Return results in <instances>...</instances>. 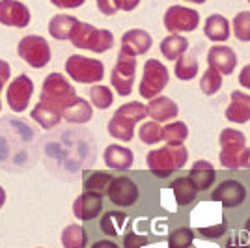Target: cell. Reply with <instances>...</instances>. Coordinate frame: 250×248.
Segmentation results:
<instances>
[{
  "label": "cell",
  "mask_w": 250,
  "mask_h": 248,
  "mask_svg": "<svg viewBox=\"0 0 250 248\" xmlns=\"http://www.w3.org/2000/svg\"><path fill=\"white\" fill-rule=\"evenodd\" d=\"M77 92L73 84L60 73H51L43 81L40 103L32 108V120H36L43 129H52L60 124L63 110L71 104Z\"/></svg>",
  "instance_id": "1"
},
{
  "label": "cell",
  "mask_w": 250,
  "mask_h": 248,
  "mask_svg": "<svg viewBox=\"0 0 250 248\" xmlns=\"http://www.w3.org/2000/svg\"><path fill=\"white\" fill-rule=\"evenodd\" d=\"M188 161V151L187 147L181 145H170L167 144L165 147H159V149H151L146 157L147 168L151 174H155L157 177L165 179L170 177L172 172H176L179 168L187 165Z\"/></svg>",
  "instance_id": "2"
},
{
  "label": "cell",
  "mask_w": 250,
  "mask_h": 248,
  "mask_svg": "<svg viewBox=\"0 0 250 248\" xmlns=\"http://www.w3.org/2000/svg\"><path fill=\"white\" fill-rule=\"evenodd\" d=\"M146 116V104L138 103V101L122 104L108 122V127H106L108 135L122 142H131L135 138V125Z\"/></svg>",
  "instance_id": "3"
},
{
  "label": "cell",
  "mask_w": 250,
  "mask_h": 248,
  "mask_svg": "<svg viewBox=\"0 0 250 248\" xmlns=\"http://www.w3.org/2000/svg\"><path fill=\"white\" fill-rule=\"evenodd\" d=\"M69 41L73 43L77 49H84V51L92 52H106L112 49L114 45V36L110 30L104 28H95L90 22L79 21L71 30Z\"/></svg>",
  "instance_id": "4"
},
{
  "label": "cell",
  "mask_w": 250,
  "mask_h": 248,
  "mask_svg": "<svg viewBox=\"0 0 250 248\" xmlns=\"http://www.w3.org/2000/svg\"><path fill=\"white\" fill-rule=\"evenodd\" d=\"M65 73L81 84H95L101 83L104 77V65L101 60L86 58L81 54H73L65 60Z\"/></svg>",
  "instance_id": "5"
},
{
  "label": "cell",
  "mask_w": 250,
  "mask_h": 248,
  "mask_svg": "<svg viewBox=\"0 0 250 248\" xmlns=\"http://www.w3.org/2000/svg\"><path fill=\"white\" fill-rule=\"evenodd\" d=\"M220 144V165L229 170H235L241 166V155L247 147V138L237 129H224L219 136Z\"/></svg>",
  "instance_id": "6"
},
{
  "label": "cell",
  "mask_w": 250,
  "mask_h": 248,
  "mask_svg": "<svg viewBox=\"0 0 250 248\" xmlns=\"http://www.w3.org/2000/svg\"><path fill=\"white\" fill-rule=\"evenodd\" d=\"M17 52L24 62L28 63L34 69H42L47 63L51 62V45L47 43L45 38L42 36H24L19 45H17Z\"/></svg>",
  "instance_id": "7"
},
{
  "label": "cell",
  "mask_w": 250,
  "mask_h": 248,
  "mask_svg": "<svg viewBox=\"0 0 250 248\" xmlns=\"http://www.w3.org/2000/svg\"><path fill=\"white\" fill-rule=\"evenodd\" d=\"M168 84V69L163 62H159L155 58L147 60L144 63V75H142V81H140V97L144 99H153L159 93L167 88Z\"/></svg>",
  "instance_id": "8"
},
{
  "label": "cell",
  "mask_w": 250,
  "mask_h": 248,
  "mask_svg": "<svg viewBox=\"0 0 250 248\" xmlns=\"http://www.w3.org/2000/svg\"><path fill=\"white\" fill-rule=\"evenodd\" d=\"M136 56L120 52L118 54V62H116L114 69L110 73V84L116 92L122 97H127L133 92V84H135L136 75Z\"/></svg>",
  "instance_id": "9"
},
{
  "label": "cell",
  "mask_w": 250,
  "mask_h": 248,
  "mask_svg": "<svg viewBox=\"0 0 250 248\" xmlns=\"http://www.w3.org/2000/svg\"><path fill=\"white\" fill-rule=\"evenodd\" d=\"M200 24V15L192 8L185 6H170L165 13V28L172 34L194 32Z\"/></svg>",
  "instance_id": "10"
},
{
  "label": "cell",
  "mask_w": 250,
  "mask_h": 248,
  "mask_svg": "<svg viewBox=\"0 0 250 248\" xmlns=\"http://www.w3.org/2000/svg\"><path fill=\"white\" fill-rule=\"evenodd\" d=\"M34 95V83L28 75H17L6 90V101L10 104L11 112L21 114L28 108L30 99Z\"/></svg>",
  "instance_id": "11"
},
{
  "label": "cell",
  "mask_w": 250,
  "mask_h": 248,
  "mask_svg": "<svg viewBox=\"0 0 250 248\" xmlns=\"http://www.w3.org/2000/svg\"><path fill=\"white\" fill-rule=\"evenodd\" d=\"M108 200L118 207H131L138 200V186L131 177H112L110 185L106 188Z\"/></svg>",
  "instance_id": "12"
},
{
  "label": "cell",
  "mask_w": 250,
  "mask_h": 248,
  "mask_svg": "<svg viewBox=\"0 0 250 248\" xmlns=\"http://www.w3.org/2000/svg\"><path fill=\"white\" fill-rule=\"evenodd\" d=\"M30 10L19 0H0V24L26 28L30 24Z\"/></svg>",
  "instance_id": "13"
},
{
  "label": "cell",
  "mask_w": 250,
  "mask_h": 248,
  "mask_svg": "<svg viewBox=\"0 0 250 248\" xmlns=\"http://www.w3.org/2000/svg\"><path fill=\"white\" fill-rule=\"evenodd\" d=\"M213 200L220 202L224 209H233V207L241 206L245 200H247V188L243 183L235 181V179H228V181H222L215 192H213Z\"/></svg>",
  "instance_id": "14"
},
{
  "label": "cell",
  "mask_w": 250,
  "mask_h": 248,
  "mask_svg": "<svg viewBox=\"0 0 250 248\" xmlns=\"http://www.w3.org/2000/svg\"><path fill=\"white\" fill-rule=\"evenodd\" d=\"M103 211V196L95 192H86L84 190L81 196L75 200L73 215L83 222H90L95 217H99Z\"/></svg>",
  "instance_id": "15"
},
{
  "label": "cell",
  "mask_w": 250,
  "mask_h": 248,
  "mask_svg": "<svg viewBox=\"0 0 250 248\" xmlns=\"http://www.w3.org/2000/svg\"><path fill=\"white\" fill-rule=\"evenodd\" d=\"M208 63L220 75H231L237 67V54L226 45H215L208 52Z\"/></svg>",
  "instance_id": "16"
},
{
  "label": "cell",
  "mask_w": 250,
  "mask_h": 248,
  "mask_svg": "<svg viewBox=\"0 0 250 248\" xmlns=\"http://www.w3.org/2000/svg\"><path fill=\"white\" fill-rule=\"evenodd\" d=\"M153 45L151 36L146 30H140V28H133V30H127L122 36V49L120 52L125 54H131V56H140V54H146Z\"/></svg>",
  "instance_id": "17"
},
{
  "label": "cell",
  "mask_w": 250,
  "mask_h": 248,
  "mask_svg": "<svg viewBox=\"0 0 250 248\" xmlns=\"http://www.w3.org/2000/svg\"><path fill=\"white\" fill-rule=\"evenodd\" d=\"M146 114L157 122V124H163V122H170V120H176L179 108L177 104L165 95H157L153 99H149V103L146 104Z\"/></svg>",
  "instance_id": "18"
},
{
  "label": "cell",
  "mask_w": 250,
  "mask_h": 248,
  "mask_svg": "<svg viewBox=\"0 0 250 248\" xmlns=\"http://www.w3.org/2000/svg\"><path fill=\"white\" fill-rule=\"evenodd\" d=\"M104 165L112 170H129L133 166V161H135V155L129 147L120 144H110L106 145L104 149Z\"/></svg>",
  "instance_id": "19"
},
{
  "label": "cell",
  "mask_w": 250,
  "mask_h": 248,
  "mask_svg": "<svg viewBox=\"0 0 250 248\" xmlns=\"http://www.w3.org/2000/svg\"><path fill=\"white\" fill-rule=\"evenodd\" d=\"M224 114L226 120L233 124H247L250 120V95L243 92H231V103Z\"/></svg>",
  "instance_id": "20"
},
{
  "label": "cell",
  "mask_w": 250,
  "mask_h": 248,
  "mask_svg": "<svg viewBox=\"0 0 250 248\" xmlns=\"http://www.w3.org/2000/svg\"><path fill=\"white\" fill-rule=\"evenodd\" d=\"M188 179L194 183V186H196L198 190H208L209 186L215 183L217 172H215V168H213V165H211L209 161L198 159V161L192 165L190 172H188Z\"/></svg>",
  "instance_id": "21"
},
{
  "label": "cell",
  "mask_w": 250,
  "mask_h": 248,
  "mask_svg": "<svg viewBox=\"0 0 250 248\" xmlns=\"http://www.w3.org/2000/svg\"><path fill=\"white\" fill-rule=\"evenodd\" d=\"M204 34L206 38L215 43H222L229 38V22L224 15L220 13H213L206 19L204 24Z\"/></svg>",
  "instance_id": "22"
},
{
  "label": "cell",
  "mask_w": 250,
  "mask_h": 248,
  "mask_svg": "<svg viewBox=\"0 0 250 248\" xmlns=\"http://www.w3.org/2000/svg\"><path fill=\"white\" fill-rule=\"evenodd\" d=\"M92 116H94L92 104L88 103L86 99H83V97H79V95L75 97L71 104L62 114V118L69 124H88L92 120Z\"/></svg>",
  "instance_id": "23"
},
{
  "label": "cell",
  "mask_w": 250,
  "mask_h": 248,
  "mask_svg": "<svg viewBox=\"0 0 250 248\" xmlns=\"http://www.w3.org/2000/svg\"><path fill=\"white\" fill-rule=\"evenodd\" d=\"M172 194L176 198L177 206H188L194 202V198L198 194V188L194 186V183L188 177H177L170 183Z\"/></svg>",
  "instance_id": "24"
},
{
  "label": "cell",
  "mask_w": 250,
  "mask_h": 248,
  "mask_svg": "<svg viewBox=\"0 0 250 248\" xmlns=\"http://www.w3.org/2000/svg\"><path fill=\"white\" fill-rule=\"evenodd\" d=\"M188 45L190 43L183 38V36H179V34H170L167 36L163 41H161V52H163V56L167 58V60H177L179 56H183L185 52L188 51Z\"/></svg>",
  "instance_id": "25"
},
{
  "label": "cell",
  "mask_w": 250,
  "mask_h": 248,
  "mask_svg": "<svg viewBox=\"0 0 250 248\" xmlns=\"http://www.w3.org/2000/svg\"><path fill=\"white\" fill-rule=\"evenodd\" d=\"M77 22L79 19L73 15H54L49 22V34L58 41H65V40H69L71 30Z\"/></svg>",
  "instance_id": "26"
},
{
  "label": "cell",
  "mask_w": 250,
  "mask_h": 248,
  "mask_svg": "<svg viewBox=\"0 0 250 248\" xmlns=\"http://www.w3.org/2000/svg\"><path fill=\"white\" fill-rule=\"evenodd\" d=\"M125 220H127V215L124 211H108L104 213L101 222H99V227L104 235L108 237H118L122 233V229L125 226Z\"/></svg>",
  "instance_id": "27"
},
{
  "label": "cell",
  "mask_w": 250,
  "mask_h": 248,
  "mask_svg": "<svg viewBox=\"0 0 250 248\" xmlns=\"http://www.w3.org/2000/svg\"><path fill=\"white\" fill-rule=\"evenodd\" d=\"M112 177L110 174H106V172H86L84 174V190L86 192H95V194H106V188L110 185V181H112Z\"/></svg>",
  "instance_id": "28"
},
{
  "label": "cell",
  "mask_w": 250,
  "mask_h": 248,
  "mask_svg": "<svg viewBox=\"0 0 250 248\" xmlns=\"http://www.w3.org/2000/svg\"><path fill=\"white\" fill-rule=\"evenodd\" d=\"M86 231L81 224H69L62 231V247L63 248H84L86 247Z\"/></svg>",
  "instance_id": "29"
},
{
  "label": "cell",
  "mask_w": 250,
  "mask_h": 248,
  "mask_svg": "<svg viewBox=\"0 0 250 248\" xmlns=\"http://www.w3.org/2000/svg\"><path fill=\"white\" fill-rule=\"evenodd\" d=\"M174 73L179 81H192L198 75V60L194 56H179L176 60Z\"/></svg>",
  "instance_id": "30"
},
{
  "label": "cell",
  "mask_w": 250,
  "mask_h": 248,
  "mask_svg": "<svg viewBox=\"0 0 250 248\" xmlns=\"http://www.w3.org/2000/svg\"><path fill=\"white\" fill-rule=\"evenodd\" d=\"M188 136V127L183 122H172L167 127H163V140H167L170 145H181Z\"/></svg>",
  "instance_id": "31"
},
{
  "label": "cell",
  "mask_w": 250,
  "mask_h": 248,
  "mask_svg": "<svg viewBox=\"0 0 250 248\" xmlns=\"http://www.w3.org/2000/svg\"><path fill=\"white\" fill-rule=\"evenodd\" d=\"M90 101L94 104L95 108L99 110H106L110 104L114 103V93L110 88L106 86H101V84H95L90 88Z\"/></svg>",
  "instance_id": "32"
},
{
  "label": "cell",
  "mask_w": 250,
  "mask_h": 248,
  "mask_svg": "<svg viewBox=\"0 0 250 248\" xmlns=\"http://www.w3.org/2000/svg\"><path fill=\"white\" fill-rule=\"evenodd\" d=\"M222 88V75L219 71H215L213 67H208L202 79H200V90L206 95H215Z\"/></svg>",
  "instance_id": "33"
},
{
  "label": "cell",
  "mask_w": 250,
  "mask_h": 248,
  "mask_svg": "<svg viewBox=\"0 0 250 248\" xmlns=\"http://www.w3.org/2000/svg\"><path fill=\"white\" fill-rule=\"evenodd\" d=\"M194 241V231L190 227H177L168 237V248H190Z\"/></svg>",
  "instance_id": "34"
},
{
  "label": "cell",
  "mask_w": 250,
  "mask_h": 248,
  "mask_svg": "<svg viewBox=\"0 0 250 248\" xmlns=\"http://www.w3.org/2000/svg\"><path fill=\"white\" fill-rule=\"evenodd\" d=\"M140 140L147 145L159 144L163 140V127L157 124V122H146V124L140 125V131H138Z\"/></svg>",
  "instance_id": "35"
},
{
  "label": "cell",
  "mask_w": 250,
  "mask_h": 248,
  "mask_svg": "<svg viewBox=\"0 0 250 248\" xmlns=\"http://www.w3.org/2000/svg\"><path fill=\"white\" fill-rule=\"evenodd\" d=\"M233 36L239 41H250V11H241L231 21Z\"/></svg>",
  "instance_id": "36"
},
{
  "label": "cell",
  "mask_w": 250,
  "mask_h": 248,
  "mask_svg": "<svg viewBox=\"0 0 250 248\" xmlns=\"http://www.w3.org/2000/svg\"><path fill=\"white\" fill-rule=\"evenodd\" d=\"M228 231V226H226V222H220V224H213V226H204L200 227V235H204L206 239H219L222 237L224 233Z\"/></svg>",
  "instance_id": "37"
},
{
  "label": "cell",
  "mask_w": 250,
  "mask_h": 248,
  "mask_svg": "<svg viewBox=\"0 0 250 248\" xmlns=\"http://www.w3.org/2000/svg\"><path fill=\"white\" fill-rule=\"evenodd\" d=\"M147 245V239L144 235H138L133 229H129L124 235V248H144Z\"/></svg>",
  "instance_id": "38"
},
{
  "label": "cell",
  "mask_w": 250,
  "mask_h": 248,
  "mask_svg": "<svg viewBox=\"0 0 250 248\" xmlns=\"http://www.w3.org/2000/svg\"><path fill=\"white\" fill-rule=\"evenodd\" d=\"M97 10L101 11L103 15H114L118 11L116 0H97Z\"/></svg>",
  "instance_id": "39"
},
{
  "label": "cell",
  "mask_w": 250,
  "mask_h": 248,
  "mask_svg": "<svg viewBox=\"0 0 250 248\" xmlns=\"http://www.w3.org/2000/svg\"><path fill=\"white\" fill-rule=\"evenodd\" d=\"M86 0H51L52 6L60 8V10H73V8H81Z\"/></svg>",
  "instance_id": "40"
},
{
  "label": "cell",
  "mask_w": 250,
  "mask_h": 248,
  "mask_svg": "<svg viewBox=\"0 0 250 248\" xmlns=\"http://www.w3.org/2000/svg\"><path fill=\"white\" fill-rule=\"evenodd\" d=\"M138 4H140V0H116L118 10L122 11H133Z\"/></svg>",
  "instance_id": "41"
},
{
  "label": "cell",
  "mask_w": 250,
  "mask_h": 248,
  "mask_svg": "<svg viewBox=\"0 0 250 248\" xmlns=\"http://www.w3.org/2000/svg\"><path fill=\"white\" fill-rule=\"evenodd\" d=\"M10 75H11V67L10 63L6 60H0V84H6L10 81Z\"/></svg>",
  "instance_id": "42"
},
{
  "label": "cell",
  "mask_w": 250,
  "mask_h": 248,
  "mask_svg": "<svg viewBox=\"0 0 250 248\" xmlns=\"http://www.w3.org/2000/svg\"><path fill=\"white\" fill-rule=\"evenodd\" d=\"M239 84L243 86V88L250 90V63H249V65H245V67L241 69V73H239Z\"/></svg>",
  "instance_id": "43"
},
{
  "label": "cell",
  "mask_w": 250,
  "mask_h": 248,
  "mask_svg": "<svg viewBox=\"0 0 250 248\" xmlns=\"http://www.w3.org/2000/svg\"><path fill=\"white\" fill-rule=\"evenodd\" d=\"M90 248H120V247L116 245L114 241H110V239H101V241H95Z\"/></svg>",
  "instance_id": "44"
},
{
  "label": "cell",
  "mask_w": 250,
  "mask_h": 248,
  "mask_svg": "<svg viewBox=\"0 0 250 248\" xmlns=\"http://www.w3.org/2000/svg\"><path fill=\"white\" fill-rule=\"evenodd\" d=\"M239 168H247V170H250V147H245V151H243V155H241Z\"/></svg>",
  "instance_id": "45"
},
{
  "label": "cell",
  "mask_w": 250,
  "mask_h": 248,
  "mask_svg": "<svg viewBox=\"0 0 250 248\" xmlns=\"http://www.w3.org/2000/svg\"><path fill=\"white\" fill-rule=\"evenodd\" d=\"M226 248H250L249 245H245V243H241L239 239H229L228 245H226Z\"/></svg>",
  "instance_id": "46"
},
{
  "label": "cell",
  "mask_w": 250,
  "mask_h": 248,
  "mask_svg": "<svg viewBox=\"0 0 250 248\" xmlns=\"http://www.w3.org/2000/svg\"><path fill=\"white\" fill-rule=\"evenodd\" d=\"M4 204H6V190L0 186V207H4Z\"/></svg>",
  "instance_id": "47"
},
{
  "label": "cell",
  "mask_w": 250,
  "mask_h": 248,
  "mask_svg": "<svg viewBox=\"0 0 250 248\" xmlns=\"http://www.w3.org/2000/svg\"><path fill=\"white\" fill-rule=\"evenodd\" d=\"M245 229H247V233H249V237H250V218L247 220V224H245Z\"/></svg>",
  "instance_id": "48"
},
{
  "label": "cell",
  "mask_w": 250,
  "mask_h": 248,
  "mask_svg": "<svg viewBox=\"0 0 250 248\" xmlns=\"http://www.w3.org/2000/svg\"><path fill=\"white\" fill-rule=\"evenodd\" d=\"M187 2H192V4H204L206 0H187Z\"/></svg>",
  "instance_id": "49"
},
{
  "label": "cell",
  "mask_w": 250,
  "mask_h": 248,
  "mask_svg": "<svg viewBox=\"0 0 250 248\" xmlns=\"http://www.w3.org/2000/svg\"><path fill=\"white\" fill-rule=\"evenodd\" d=\"M2 88H4V84H0V92H2ZM0 110H2V101H0Z\"/></svg>",
  "instance_id": "50"
},
{
  "label": "cell",
  "mask_w": 250,
  "mask_h": 248,
  "mask_svg": "<svg viewBox=\"0 0 250 248\" xmlns=\"http://www.w3.org/2000/svg\"><path fill=\"white\" fill-rule=\"evenodd\" d=\"M249 2H250V0H249Z\"/></svg>",
  "instance_id": "51"
}]
</instances>
